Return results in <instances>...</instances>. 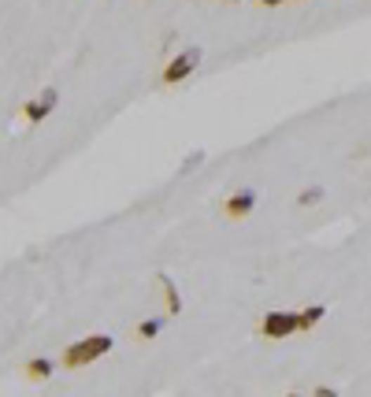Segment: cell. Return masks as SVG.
Segmentation results:
<instances>
[{"instance_id":"obj_1","label":"cell","mask_w":371,"mask_h":397,"mask_svg":"<svg viewBox=\"0 0 371 397\" xmlns=\"http://www.w3.org/2000/svg\"><path fill=\"white\" fill-rule=\"evenodd\" d=\"M108 349H112V338H108V334L78 338L74 346L63 349V367H86V364H93V360H100Z\"/></svg>"},{"instance_id":"obj_2","label":"cell","mask_w":371,"mask_h":397,"mask_svg":"<svg viewBox=\"0 0 371 397\" xmlns=\"http://www.w3.org/2000/svg\"><path fill=\"white\" fill-rule=\"evenodd\" d=\"M297 330H304L301 327V312H268L260 320V334L263 338H271V341H278V338H289V334H297Z\"/></svg>"},{"instance_id":"obj_8","label":"cell","mask_w":371,"mask_h":397,"mask_svg":"<svg viewBox=\"0 0 371 397\" xmlns=\"http://www.w3.org/2000/svg\"><path fill=\"white\" fill-rule=\"evenodd\" d=\"M26 375L30 379H48L52 375V360H45V356H37V360L26 364Z\"/></svg>"},{"instance_id":"obj_13","label":"cell","mask_w":371,"mask_h":397,"mask_svg":"<svg viewBox=\"0 0 371 397\" xmlns=\"http://www.w3.org/2000/svg\"><path fill=\"white\" fill-rule=\"evenodd\" d=\"M289 397H304V393H289Z\"/></svg>"},{"instance_id":"obj_11","label":"cell","mask_w":371,"mask_h":397,"mask_svg":"<svg viewBox=\"0 0 371 397\" xmlns=\"http://www.w3.org/2000/svg\"><path fill=\"white\" fill-rule=\"evenodd\" d=\"M315 397H338V393L330 390V386H320V390H315Z\"/></svg>"},{"instance_id":"obj_6","label":"cell","mask_w":371,"mask_h":397,"mask_svg":"<svg viewBox=\"0 0 371 397\" xmlns=\"http://www.w3.org/2000/svg\"><path fill=\"white\" fill-rule=\"evenodd\" d=\"M323 312H327L323 304H308V308H301V327H304V330H312L315 323L323 320Z\"/></svg>"},{"instance_id":"obj_14","label":"cell","mask_w":371,"mask_h":397,"mask_svg":"<svg viewBox=\"0 0 371 397\" xmlns=\"http://www.w3.org/2000/svg\"><path fill=\"white\" fill-rule=\"evenodd\" d=\"M234 4H237V0H234Z\"/></svg>"},{"instance_id":"obj_4","label":"cell","mask_w":371,"mask_h":397,"mask_svg":"<svg viewBox=\"0 0 371 397\" xmlns=\"http://www.w3.org/2000/svg\"><path fill=\"white\" fill-rule=\"evenodd\" d=\"M253 208H256V193L253 190H237V193L227 197V204H223V211H227L230 219H245Z\"/></svg>"},{"instance_id":"obj_7","label":"cell","mask_w":371,"mask_h":397,"mask_svg":"<svg viewBox=\"0 0 371 397\" xmlns=\"http://www.w3.org/2000/svg\"><path fill=\"white\" fill-rule=\"evenodd\" d=\"M164 279V294H167V312L171 315H178V308H182V297H178V289H175V282L167 279V275H160Z\"/></svg>"},{"instance_id":"obj_3","label":"cell","mask_w":371,"mask_h":397,"mask_svg":"<svg viewBox=\"0 0 371 397\" xmlns=\"http://www.w3.org/2000/svg\"><path fill=\"white\" fill-rule=\"evenodd\" d=\"M197 63H201V48H182L178 56L164 67V86H178V82H186V78L197 71Z\"/></svg>"},{"instance_id":"obj_12","label":"cell","mask_w":371,"mask_h":397,"mask_svg":"<svg viewBox=\"0 0 371 397\" xmlns=\"http://www.w3.org/2000/svg\"><path fill=\"white\" fill-rule=\"evenodd\" d=\"M263 8H278V4H286V0H260Z\"/></svg>"},{"instance_id":"obj_10","label":"cell","mask_w":371,"mask_h":397,"mask_svg":"<svg viewBox=\"0 0 371 397\" xmlns=\"http://www.w3.org/2000/svg\"><path fill=\"white\" fill-rule=\"evenodd\" d=\"M160 327H164L160 320H141V323H138V338H152V334H160Z\"/></svg>"},{"instance_id":"obj_5","label":"cell","mask_w":371,"mask_h":397,"mask_svg":"<svg viewBox=\"0 0 371 397\" xmlns=\"http://www.w3.org/2000/svg\"><path fill=\"white\" fill-rule=\"evenodd\" d=\"M52 108H56V89H45V93L37 97V100H30V104H26V108H22V115L30 119V123H41V119H45Z\"/></svg>"},{"instance_id":"obj_9","label":"cell","mask_w":371,"mask_h":397,"mask_svg":"<svg viewBox=\"0 0 371 397\" xmlns=\"http://www.w3.org/2000/svg\"><path fill=\"white\" fill-rule=\"evenodd\" d=\"M320 201H323V190H320V186H308V190H304V193L297 197V204H301V208H312V204H320Z\"/></svg>"}]
</instances>
